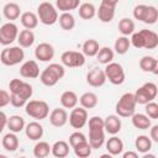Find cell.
<instances>
[{"label": "cell", "instance_id": "c3c4849f", "mask_svg": "<svg viewBox=\"0 0 158 158\" xmlns=\"http://www.w3.org/2000/svg\"><path fill=\"white\" fill-rule=\"evenodd\" d=\"M149 137L153 142L158 143V125H154L149 128Z\"/></svg>", "mask_w": 158, "mask_h": 158}, {"label": "cell", "instance_id": "f907efd6", "mask_svg": "<svg viewBox=\"0 0 158 158\" xmlns=\"http://www.w3.org/2000/svg\"><path fill=\"white\" fill-rule=\"evenodd\" d=\"M122 158H139L135 151H127L122 154Z\"/></svg>", "mask_w": 158, "mask_h": 158}, {"label": "cell", "instance_id": "44dd1931", "mask_svg": "<svg viewBox=\"0 0 158 158\" xmlns=\"http://www.w3.org/2000/svg\"><path fill=\"white\" fill-rule=\"evenodd\" d=\"M143 38V48L146 49H154L158 47V33H156L152 30H141L139 31Z\"/></svg>", "mask_w": 158, "mask_h": 158}, {"label": "cell", "instance_id": "e0dca14e", "mask_svg": "<svg viewBox=\"0 0 158 158\" xmlns=\"http://www.w3.org/2000/svg\"><path fill=\"white\" fill-rule=\"evenodd\" d=\"M43 132H44L43 126L38 121H31L25 127L26 137L31 141H40L43 136Z\"/></svg>", "mask_w": 158, "mask_h": 158}, {"label": "cell", "instance_id": "3957f363", "mask_svg": "<svg viewBox=\"0 0 158 158\" xmlns=\"http://www.w3.org/2000/svg\"><path fill=\"white\" fill-rule=\"evenodd\" d=\"M136 99L132 93H125L116 102L115 111L118 117H132L136 112Z\"/></svg>", "mask_w": 158, "mask_h": 158}, {"label": "cell", "instance_id": "11a10c76", "mask_svg": "<svg viewBox=\"0 0 158 158\" xmlns=\"http://www.w3.org/2000/svg\"><path fill=\"white\" fill-rule=\"evenodd\" d=\"M0 158H7L5 154H0Z\"/></svg>", "mask_w": 158, "mask_h": 158}, {"label": "cell", "instance_id": "4dcf8cb0", "mask_svg": "<svg viewBox=\"0 0 158 158\" xmlns=\"http://www.w3.org/2000/svg\"><path fill=\"white\" fill-rule=\"evenodd\" d=\"M17 43L22 48H30L35 43V33L31 30H22L20 31Z\"/></svg>", "mask_w": 158, "mask_h": 158}, {"label": "cell", "instance_id": "4316f807", "mask_svg": "<svg viewBox=\"0 0 158 158\" xmlns=\"http://www.w3.org/2000/svg\"><path fill=\"white\" fill-rule=\"evenodd\" d=\"M69 143L60 139L52 144V154L54 158H65L69 154Z\"/></svg>", "mask_w": 158, "mask_h": 158}, {"label": "cell", "instance_id": "f1b7e54d", "mask_svg": "<svg viewBox=\"0 0 158 158\" xmlns=\"http://www.w3.org/2000/svg\"><path fill=\"white\" fill-rule=\"evenodd\" d=\"M25 127H26V123H25V120H23L22 116H20V115H12V116L9 117L7 128H9L10 132L19 133L22 130H25Z\"/></svg>", "mask_w": 158, "mask_h": 158}, {"label": "cell", "instance_id": "ffe728a7", "mask_svg": "<svg viewBox=\"0 0 158 158\" xmlns=\"http://www.w3.org/2000/svg\"><path fill=\"white\" fill-rule=\"evenodd\" d=\"M104 120H105V132L115 136L116 133H118L121 131L122 122L117 115H109Z\"/></svg>", "mask_w": 158, "mask_h": 158}, {"label": "cell", "instance_id": "816d5d0a", "mask_svg": "<svg viewBox=\"0 0 158 158\" xmlns=\"http://www.w3.org/2000/svg\"><path fill=\"white\" fill-rule=\"evenodd\" d=\"M141 158H157L154 154H152V153H144Z\"/></svg>", "mask_w": 158, "mask_h": 158}, {"label": "cell", "instance_id": "d6986e66", "mask_svg": "<svg viewBox=\"0 0 158 158\" xmlns=\"http://www.w3.org/2000/svg\"><path fill=\"white\" fill-rule=\"evenodd\" d=\"M59 101H60L62 107L73 110V109L77 107V105L79 102V98L73 90H65V91L62 93V95L59 98Z\"/></svg>", "mask_w": 158, "mask_h": 158}, {"label": "cell", "instance_id": "7c38bea8", "mask_svg": "<svg viewBox=\"0 0 158 158\" xmlns=\"http://www.w3.org/2000/svg\"><path fill=\"white\" fill-rule=\"evenodd\" d=\"M89 118H88V111L81 107V106H77L75 109H73L69 114V125L75 128V130H80L83 128L86 123H88Z\"/></svg>", "mask_w": 158, "mask_h": 158}, {"label": "cell", "instance_id": "d4e9b609", "mask_svg": "<svg viewBox=\"0 0 158 158\" xmlns=\"http://www.w3.org/2000/svg\"><path fill=\"white\" fill-rule=\"evenodd\" d=\"M100 51V44L96 40L89 38L86 40L81 46V53L85 57H96Z\"/></svg>", "mask_w": 158, "mask_h": 158}, {"label": "cell", "instance_id": "8fae6325", "mask_svg": "<svg viewBox=\"0 0 158 158\" xmlns=\"http://www.w3.org/2000/svg\"><path fill=\"white\" fill-rule=\"evenodd\" d=\"M60 62L68 68H80L85 64V56L78 51H65L60 56Z\"/></svg>", "mask_w": 158, "mask_h": 158}, {"label": "cell", "instance_id": "ee69618b", "mask_svg": "<svg viewBox=\"0 0 158 158\" xmlns=\"http://www.w3.org/2000/svg\"><path fill=\"white\" fill-rule=\"evenodd\" d=\"M133 95H135V99H136V102H137V104L147 105L148 102L152 101V100L149 99V96L146 94V91L142 89V86H139V88L133 93Z\"/></svg>", "mask_w": 158, "mask_h": 158}, {"label": "cell", "instance_id": "9a60e30c", "mask_svg": "<svg viewBox=\"0 0 158 158\" xmlns=\"http://www.w3.org/2000/svg\"><path fill=\"white\" fill-rule=\"evenodd\" d=\"M20 75L22 78H26V79H36V78H38L41 75V73H40V67H38L37 62L33 60V59L23 62L22 65L20 67Z\"/></svg>", "mask_w": 158, "mask_h": 158}, {"label": "cell", "instance_id": "83f0119b", "mask_svg": "<svg viewBox=\"0 0 158 158\" xmlns=\"http://www.w3.org/2000/svg\"><path fill=\"white\" fill-rule=\"evenodd\" d=\"M133 127L138 130H148L152 127V121L146 114H135L131 117Z\"/></svg>", "mask_w": 158, "mask_h": 158}, {"label": "cell", "instance_id": "836d02e7", "mask_svg": "<svg viewBox=\"0 0 158 158\" xmlns=\"http://www.w3.org/2000/svg\"><path fill=\"white\" fill-rule=\"evenodd\" d=\"M118 31L122 36H132L135 33V22L130 17H122L118 21Z\"/></svg>", "mask_w": 158, "mask_h": 158}, {"label": "cell", "instance_id": "5b68a950", "mask_svg": "<svg viewBox=\"0 0 158 158\" xmlns=\"http://www.w3.org/2000/svg\"><path fill=\"white\" fill-rule=\"evenodd\" d=\"M25 52L20 46H11L5 47L0 53V60L6 67H14L23 62Z\"/></svg>", "mask_w": 158, "mask_h": 158}, {"label": "cell", "instance_id": "ac0fdd59", "mask_svg": "<svg viewBox=\"0 0 158 158\" xmlns=\"http://www.w3.org/2000/svg\"><path fill=\"white\" fill-rule=\"evenodd\" d=\"M2 15L6 20H9V22H12L21 17V7L16 2H6L2 7Z\"/></svg>", "mask_w": 158, "mask_h": 158}, {"label": "cell", "instance_id": "9c48e42d", "mask_svg": "<svg viewBox=\"0 0 158 158\" xmlns=\"http://www.w3.org/2000/svg\"><path fill=\"white\" fill-rule=\"evenodd\" d=\"M105 74H106V79L114 84V85H121L125 81V70L123 67L117 63V62H112L107 65H105Z\"/></svg>", "mask_w": 158, "mask_h": 158}, {"label": "cell", "instance_id": "db71d44e", "mask_svg": "<svg viewBox=\"0 0 158 158\" xmlns=\"http://www.w3.org/2000/svg\"><path fill=\"white\" fill-rule=\"evenodd\" d=\"M153 74H156V75H158V59H157V64H156V69H154V72H153Z\"/></svg>", "mask_w": 158, "mask_h": 158}, {"label": "cell", "instance_id": "603a6c76", "mask_svg": "<svg viewBox=\"0 0 158 158\" xmlns=\"http://www.w3.org/2000/svg\"><path fill=\"white\" fill-rule=\"evenodd\" d=\"M20 21H21V25L25 27V30H33L38 26V16L37 14L32 12V11H25L22 12L21 17H20Z\"/></svg>", "mask_w": 158, "mask_h": 158}, {"label": "cell", "instance_id": "60d3db41", "mask_svg": "<svg viewBox=\"0 0 158 158\" xmlns=\"http://www.w3.org/2000/svg\"><path fill=\"white\" fill-rule=\"evenodd\" d=\"M73 151H74V154H75L78 158H88V157L91 154L93 147L90 146L89 141H86V142L80 143V144H78L77 147H74Z\"/></svg>", "mask_w": 158, "mask_h": 158}, {"label": "cell", "instance_id": "7a4b0ae2", "mask_svg": "<svg viewBox=\"0 0 158 158\" xmlns=\"http://www.w3.org/2000/svg\"><path fill=\"white\" fill-rule=\"evenodd\" d=\"M65 75V68L59 63H51L47 65L40 75V80L44 86H54Z\"/></svg>", "mask_w": 158, "mask_h": 158}, {"label": "cell", "instance_id": "8992f818", "mask_svg": "<svg viewBox=\"0 0 158 158\" xmlns=\"http://www.w3.org/2000/svg\"><path fill=\"white\" fill-rule=\"evenodd\" d=\"M26 114L36 121L44 120L49 116V106L43 100H30L25 106Z\"/></svg>", "mask_w": 158, "mask_h": 158}, {"label": "cell", "instance_id": "74e56055", "mask_svg": "<svg viewBox=\"0 0 158 158\" xmlns=\"http://www.w3.org/2000/svg\"><path fill=\"white\" fill-rule=\"evenodd\" d=\"M141 22L147 23V25H153V23L158 22V10H157V7H154L152 5H147Z\"/></svg>", "mask_w": 158, "mask_h": 158}, {"label": "cell", "instance_id": "7dc6e473", "mask_svg": "<svg viewBox=\"0 0 158 158\" xmlns=\"http://www.w3.org/2000/svg\"><path fill=\"white\" fill-rule=\"evenodd\" d=\"M9 104H11V94L7 90L2 89L0 91V107H5Z\"/></svg>", "mask_w": 158, "mask_h": 158}, {"label": "cell", "instance_id": "f546056e", "mask_svg": "<svg viewBox=\"0 0 158 158\" xmlns=\"http://www.w3.org/2000/svg\"><path fill=\"white\" fill-rule=\"evenodd\" d=\"M135 147L139 153H149L152 148V139L146 135H139L135 139Z\"/></svg>", "mask_w": 158, "mask_h": 158}, {"label": "cell", "instance_id": "ab89813d", "mask_svg": "<svg viewBox=\"0 0 158 158\" xmlns=\"http://www.w3.org/2000/svg\"><path fill=\"white\" fill-rule=\"evenodd\" d=\"M139 68L146 72V73H153L156 69V64H157V59L152 56H143L139 59Z\"/></svg>", "mask_w": 158, "mask_h": 158}, {"label": "cell", "instance_id": "b9f144b4", "mask_svg": "<svg viewBox=\"0 0 158 158\" xmlns=\"http://www.w3.org/2000/svg\"><path fill=\"white\" fill-rule=\"evenodd\" d=\"M142 89L146 91V94L149 96V99L153 101L157 96H158V85L152 83V81H147L142 85Z\"/></svg>", "mask_w": 158, "mask_h": 158}, {"label": "cell", "instance_id": "7bdbcfd3", "mask_svg": "<svg viewBox=\"0 0 158 158\" xmlns=\"http://www.w3.org/2000/svg\"><path fill=\"white\" fill-rule=\"evenodd\" d=\"M86 141H88V138L85 137V135L81 133V132H79V131H75V132H73V133L69 136V144H70L72 148L77 147V146L80 144V143H84V142H86Z\"/></svg>", "mask_w": 158, "mask_h": 158}, {"label": "cell", "instance_id": "8d00e7d4", "mask_svg": "<svg viewBox=\"0 0 158 158\" xmlns=\"http://www.w3.org/2000/svg\"><path fill=\"white\" fill-rule=\"evenodd\" d=\"M114 57H115L114 49H111L110 47H106V46L105 47H101L100 51H99V53H98V56H96L98 62L101 63V64H104V65H107V64L112 63L114 62Z\"/></svg>", "mask_w": 158, "mask_h": 158}, {"label": "cell", "instance_id": "30bf717a", "mask_svg": "<svg viewBox=\"0 0 158 158\" xmlns=\"http://www.w3.org/2000/svg\"><path fill=\"white\" fill-rule=\"evenodd\" d=\"M117 5L116 0H101L100 5H99V10L96 12L98 19L104 22V23H109L114 20L115 17V7Z\"/></svg>", "mask_w": 158, "mask_h": 158}, {"label": "cell", "instance_id": "9f6ffc18", "mask_svg": "<svg viewBox=\"0 0 158 158\" xmlns=\"http://www.w3.org/2000/svg\"><path fill=\"white\" fill-rule=\"evenodd\" d=\"M19 158H27V157H19Z\"/></svg>", "mask_w": 158, "mask_h": 158}, {"label": "cell", "instance_id": "52a82bcc", "mask_svg": "<svg viewBox=\"0 0 158 158\" xmlns=\"http://www.w3.org/2000/svg\"><path fill=\"white\" fill-rule=\"evenodd\" d=\"M9 89H10V94L12 95H17L27 101H30L32 94H33V89H32V85L21 80V79H17V78H14L10 80L9 83Z\"/></svg>", "mask_w": 158, "mask_h": 158}, {"label": "cell", "instance_id": "f5cc1de1", "mask_svg": "<svg viewBox=\"0 0 158 158\" xmlns=\"http://www.w3.org/2000/svg\"><path fill=\"white\" fill-rule=\"evenodd\" d=\"M99 158H114V156L110 154V153H104V154H101Z\"/></svg>", "mask_w": 158, "mask_h": 158}, {"label": "cell", "instance_id": "6f0895ef", "mask_svg": "<svg viewBox=\"0 0 158 158\" xmlns=\"http://www.w3.org/2000/svg\"><path fill=\"white\" fill-rule=\"evenodd\" d=\"M157 98H158V96H157Z\"/></svg>", "mask_w": 158, "mask_h": 158}, {"label": "cell", "instance_id": "d6a6232c", "mask_svg": "<svg viewBox=\"0 0 158 158\" xmlns=\"http://www.w3.org/2000/svg\"><path fill=\"white\" fill-rule=\"evenodd\" d=\"M52 153V146L46 141H38L33 147V156L36 158H47Z\"/></svg>", "mask_w": 158, "mask_h": 158}, {"label": "cell", "instance_id": "d590c367", "mask_svg": "<svg viewBox=\"0 0 158 158\" xmlns=\"http://www.w3.org/2000/svg\"><path fill=\"white\" fill-rule=\"evenodd\" d=\"M130 47H131V40L128 38V37H126V36H120V37H117L116 38V41H115V43H114V49H115V52L117 53V54H126L127 52H128V49H130Z\"/></svg>", "mask_w": 158, "mask_h": 158}, {"label": "cell", "instance_id": "7402d4cb", "mask_svg": "<svg viewBox=\"0 0 158 158\" xmlns=\"http://www.w3.org/2000/svg\"><path fill=\"white\" fill-rule=\"evenodd\" d=\"M105 147L107 149V153H110L112 156H117V154H121L123 152V142L117 136L110 137L105 142Z\"/></svg>", "mask_w": 158, "mask_h": 158}, {"label": "cell", "instance_id": "cb8c5ba5", "mask_svg": "<svg viewBox=\"0 0 158 158\" xmlns=\"http://www.w3.org/2000/svg\"><path fill=\"white\" fill-rule=\"evenodd\" d=\"M19 144H20V142H19L16 133L9 132V133L4 135L1 138V146L7 152H15L19 148Z\"/></svg>", "mask_w": 158, "mask_h": 158}, {"label": "cell", "instance_id": "484cf974", "mask_svg": "<svg viewBox=\"0 0 158 158\" xmlns=\"http://www.w3.org/2000/svg\"><path fill=\"white\" fill-rule=\"evenodd\" d=\"M99 102L98 95L93 91H86L84 94H81V96L79 98V104L81 107H84L85 110L88 109H94Z\"/></svg>", "mask_w": 158, "mask_h": 158}, {"label": "cell", "instance_id": "f35d334b", "mask_svg": "<svg viewBox=\"0 0 158 158\" xmlns=\"http://www.w3.org/2000/svg\"><path fill=\"white\" fill-rule=\"evenodd\" d=\"M59 26L64 30V31H72L75 27V19L70 12H63L59 15L58 19Z\"/></svg>", "mask_w": 158, "mask_h": 158}, {"label": "cell", "instance_id": "5bb4252c", "mask_svg": "<svg viewBox=\"0 0 158 158\" xmlns=\"http://www.w3.org/2000/svg\"><path fill=\"white\" fill-rule=\"evenodd\" d=\"M106 74L104 69L93 68L86 74V83L93 88H100L106 83Z\"/></svg>", "mask_w": 158, "mask_h": 158}, {"label": "cell", "instance_id": "2e32d148", "mask_svg": "<svg viewBox=\"0 0 158 158\" xmlns=\"http://www.w3.org/2000/svg\"><path fill=\"white\" fill-rule=\"evenodd\" d=\"M68 121L69 116L64 107H56L49 114V122L54 127H63Z\"/></svg>", "mask_w": 158, "mask_h": 158}, {"label": "cell", "instance_id": "bcb514c9", "mask_svg": "<svg viewBox=\"0 0 158 158\" xmlns=\"http://www.w3.org/2000/svg\"><path fill=\"white\" fill-rule=\"evenodd\" d=\"M131 46H133L135 48H143L144 46H143V38H142V35H141V32L138 31V32H135L132 36H131Z\"/></svg>", "mask_w": 158, "mask_h": 158}, {"label": "cell", "instance_id": "1f68e13d", "mask_svg": "<svg viewBox=\"0 0 158 158\" xmlns=\"http://www.w3.org/2000/svg\"><path fill=\"white\" fill-rule=\"evenodd\" d=\"M78 11H79V16L83 20H91L95 17V15L98 12V10L93 2H81Z\"/></svg>", "mask_w": 158, "mask_h": 158}, {"label": "cell", "instance_id": "277c9868", "mask_svg": "<svg viewBox=\"0 0 158 158\" xmlns=\"http://www.w3.org/2000/svg\"><path fill=\"white\" fill-rule=\"evenodd\" d=\"M37 16H38L40 22L46 26L54 25L59 19L57 7L48 1L40 2V5L37 6Z\"/></svg>", "mask_w": 158, "mask_h": 158}, {"label": "cell", "instance_id": "681fc988", "mask_svg": "<svg viewBox=\"0 0 158 158\" xmlns=\"http://www.w3.org/2000/svg\"><path fill=\"white\" fill-rule=\"evenodd\" d=\"M1 123H0V131H4L5 127H7V123H9V117L6 116V114L4 111H1Z\"/></svg>", "mask_w": 158, "mask_h": 158}, {"label": "cell", "instance_id": "6da1fadb", "mask_svg": "<svg viewBox=\"0 0 158 158\" xmlns=\"http://www.w3.org/2000/svg\"><path fill=\"white\" fill-rule=\"evenodd\" d=\"M89 123V143L93 149L102 147L105 141V120L100 116H93L88 121Z\"/></svg>", "mask_w": 158, "mask_h": 158}, {"label": "cell", "instance_id": "ba28073f", "mask_svg": "<svg viewBox=\"0 0 158 158\" xmlns=\"http://www.w3.org/2000/svg\"><path fill=\"white\" fill-rule=\"evenodd\" d=\"M19 27L14 22H5L0 27V43L2 46H9L17 41L19 38Z\"/></svg>", "mask_w": 158, "mask_h": 158}, {"label": "cell", "instance_id": "e575fe53", "mask_svg": "<svg viewBox=\"0 0 158 158\" xmlns=\"http://www.w3.org/2000/svg\"><path fill=\"white\" fill-rule=\"evenodd\" d=\"M81 2L79 0H57L56 1V7L57 10L63 12H70L72 10L79 9Z\"/></svg>", "mask_w": 158, "mask_h": 158}, {"label": "cell", "instance_id": "f6af8a7d", "mask_svg": "<svg viewBox=\"0 0 158 158\" xmlns=\"http://www.w3.org/2000/svg\"><path fill=\"white\" fill-rule=\"evenodd\" d=\"M144 111L151 120L158 118V102H154V101L148 102L147 105H144Z\"/></svg>", "mask_w": 158, "mask_h": 158}, {"label": "cell", "instance_id": "4fadbf2b", "mask_svg": "<svg viewBox=\"0 0 158 158\" xmlns=\"http://www.w3.org/2000/svg\"><path fill=\"white\" fill-rule=\"evenodd\" d=\"M35 57L40 62H49L54 57V47L48 42H42L36 46Z\"/></svg>", "mask_w": 158, "mask_h": 158}]
</instances>
